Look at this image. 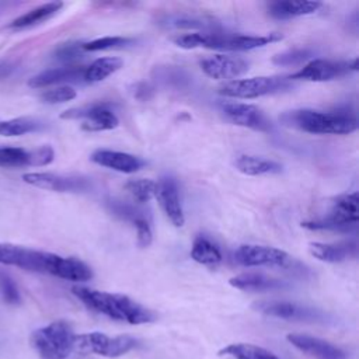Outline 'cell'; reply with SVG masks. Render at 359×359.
Masks as SVG:
<instances>
[{
  "label": "cell",
  "mask_w": 359,
  "mask_h": 359,
  "mask_svg": "<svg viewBox=\"0 0 359 359\" xmlns=\"http://www.w3.org/2000/svg\"><path fill=\"white\" fill-rule=\"evenodd\" d=\"M41 128V123L34 118H13L7 121H0V136L13 137V136H21L34 130H38Z\"/></svg>",
  "instance_id": "f1b7e54d"
},
{
  "label": "cell",
  "mask_w": 359,
  "mask_h": 359,
  "mask_svg": "<svg viewBox=\"0 0 359 359\" xmlns=\"http://www.w3.org/2000/svg\"><path fill=\"white\" fill-rule=\"evenodd\" d=\"M313 56L310 49H289L272 57V62L278 66H294L309 60Z\"/></svg>",
  "instance_id": "836d02e7"
},
{
  "label": "cell",
  "mask_w": 359,
  "mask_h": 359,
  "mask_svg": "<svg viewBox=\"0 0 359 359\" xmlns=\"http://www.w3.org/2000/svg\"><path fill=\"white\" fill-rule=\"evenodd\" d=\"M359 194H342L332 199L331 209L325 217L303 222L302 226L309 230H328V231H351L356 227L359 219Z\"/></svg>",
  "instance_id": "5b68a950"
},
{
  "label": "cell",
  "mask_w": 359,
  "mask_h": 359,
  "mask_svg": "<svg viewBox=\"0 0 359 359\" xmlns=\"http://www.w3.org/2000/svg\"><path fill=\"white\" fill-rule=\"evenodd\" d=\"M201 67L210 79L231 81L247 73L250 63L241 56L217 53L205 57L201 62Z\"/></svg>",
  "instance_id": "4fadbf2b"
},
{
  "label": "cell",
  "mask_w": 359,
  "mask_h": 359,
  "mask_svg": "<svg viewBox=\"0 0 359 359\" xmlns=\"http://www.w3.org/2000/svg\"><path fill=\"white\" fill-rule=\"evenodd\" d=\"M191 257L198 264L206 266H217L222 262V252L219 247L206 236H198L191 248Z\"/></svg>",
  "instance_id": "484cf974"
},
{
  "label": "cell",
  "mask_w": 359,
  "mask_h": 359,
  "mask_svg": "<svg viewBox=\"0 0 359 359\" xmlns=\"http://www.w3.org/2000/svg\"><path fill=\"white\" fill-rule=\"evenodd\" d=\"M22 181L32 187L55 192H81L88 188L87 178L66 177L53 172H27L22 175Z\"/></svg>",
  "instance_id": "9a60e30c"
},
{
  "label": "cell",
  "mask_w": 359,
  "mask_h": 359,
  "mask_svg": "<svg viewBox=\"0 0 359 359\" xmlns=\"http://www.w3.org/2000/svg\"><path fill=\"white\" fill-rule=\"evenodd\" d=\"M123 62L119 57L115 56H107V57H98L95 59L90 66L86 67L83 80L87 83H98L105 80L112 73L118 72L122 67Z\"/></svg>",
  "instance_id": "4316f807"
},
{
  "label": "cell",
  "mask_w": 359,
  "mask_h": 359,
  "mask_svg": "<svg viewBox=\"0 0 359 359\" xmlns=\"http://www.w3.org/2000/svg\"><path fill=\"white\" fill-rule=\"evenodd\" d=\"M62 119H81V129L87 132L111 130L119 125V119L109 108V104H91L70 108L60 115Z\"/></svg>",
  "instance_id": "9c48e42d"
},
{
  "label": "cell",
  "mask_w": 359,
  "mask_h": 359,
  "mask_svg": "<svg viewBox=\"0 0 359 359\" xmlns=\"http://www.w3.org/2000/svg\"><path fill=\"white\" fill-rule=\"evenodd\" d=\"M53 254L15 245L11 243H0V264L13 265L25 271L48 273Z\"/></svg>",
  "instance_id": "ba28073f"
},
{
  "label": "cell",
  "mask_w": 359,
  "mask_h": 359,
  "mask_svg": "<svg viewBox=\"0 0 359 359\" xmlns=\"http://www.w3.org/2000/svg\"><path fill=\"white\" fill-rule=\"evenodd\" d=\"M90 160L98 165L125 172V174H132L139 171L146 163L133 154L123 153V151H116V150H108V149H98L91 153Z\"/></svg>",
  "instance_id": "ac0fdd59"
},
{
  "label": "cell",
  "mask_w": 359,
  "mask_h": 359,
  "mask_svg": "<svg viewBox=\"0 0 359 359\" xmlns=\"http://www.w3.org/2000/svg\"><path fill=\"white\" fill-rule=\"evenodd\" d=\"M234 259L243 266H285L290 257L286 251L275 247L244 244L234 251Z\"/></svg>",
  "instance_id": "8fae6325"
},
{
  "label": "cell",
  "mask_w": 359,
  "mask_h": 359,
  "mask_svg": "<svg viewBox=\"0 0 359 359\" xmlns=\"http://www.w3.org/2000/svg\"><path fill=\"white\" fill-rule=\"evenodd\" d=\"M222 111L226 118L237 126L257 132H269L272 129L271 121L257 105L247 102H224L222 104Z\"/></svg>",
  "instance_id": "7c38bea8"
},
{
  "label": "cell",
  "mask_w": 359,
  "mask_h": 359,
  "mask_svg": "<svg viewBox=\"0 0 359 359\" xmlns=\"http://www.w3.org/2000/svg\"><path fill=\"white\" fill-rule=\"evenodd\" d=\"M0 167H31V150L13 146L0 147Z\"/></svg>",
  "instance_id": "f546056e"
},
{
  "label": "cell",
  "mask_w": 359,
  "mask_h": 359,
  "mask_svg": "<svg viewBox=\"0 0 359 359\" xmlns=\"http://www.w3.org/2000/svg\"><path fill=\"white\" fill-rule=\"evenodd\" d=\"M86 67L83 66H65L55 67L41 72L39 74L28 80V86L32 88H42L52 84H60L66 81H79L83 80Z\"/></svg>",
  "instance_id": "44dd1931"
},
{
  "label": "cell",
  "mask_w": 359,
  "mask_h": 359,
  "mask_svg": "<svg viewBox=\"0 0 359 359\" xmlns=\"http://www.w3.org/2000/svg\"><path fill=\"white\" fill-rule=\"evenodd\" d=\"M81 52H83V43H80V42H67V43L60 45L56 49L55 55H56L57 59L69 62V60H73L76 57H80Z\"/></svg>",
  "instance_id": "ab89813d"
},
{
  "label": "cell",
  "mask_w": 359,
  "mask_h": 359,
  "mask_svg": "<svg viewBox=\"0 0 359 359\" xmlns=\"http://www.w3.org/2000/svg\"><path fill=\"white\" fill-rule=\"evenodd\" d=\"M0 294L7 304H18L21 297L13 278L0 271Z\"/></svg>",
  "instance_id": "d590c367"
},
{
  "label": "cell",
  "mask_w": 359,
  "mask_h": 359,
  "mask_svg": "<svg viewBox=\"0 0 359 359\" xmlns=\"http://www.w3.org/2000/svg\"><path fill=\"white\" fill-rule=\"evenodd\" d=\"M156 188H157V184L153 180H149V178L129 180L125 184V189L139 203H146L151 198H154L156 196Z\"/></svg>",
  "instance_id": "4dcf8cb0"
},
{
  "label": "cell",
  "mask_w": 359,
  "mask_h": 359,
  "mask_svg": "<svg viewBox=\"0 0 359 359\" xmlns=\"http://www.w3.org/2000/svg\"><path fill=\"white\" fill-rule=\"evenodd\" d=\"M133 43V39L123 36H102L87 43H83V50L86 52H98V50H109V49H121Z\"/></svg>",
  "instance_id": "d6a6232c"
},
{
  "label": "cell",
  "mask_w": 359,
  "mask_h": 359,
  "mask_svg": "<svg viewBox=\"0 0 359 359\" xmlns=\"http://www.w3.org/2000/svg\"><path fill=\"white\" fill-rule=\"evenodd\" d=\"M62 7H63L62 1H50V3L41 4L35 8L24 13L22 15L17 17L15 20H13L10 27L15 28V29H24L28 27H34V25L41 24V22L49 20L50 17H53L57 11H60Z\"/></svg>",
  "instance_id": "d4e9b609"
},
{
  "label": "cell",
  "mask_w": 359,
  "mask_h": 359,
  "mask_svg": "<svg viewBox=\"0 0 359 359\" xmlns=\"http://www.w3.org/2000/svg\"><path fill=\"white\" fill-rule=\"evenodd\" d=\"M72 327L66 321H53L31 334V345L42 359H66L74 351Z\"/></svg>",
  "instance_id": "277c9868"
},
{
  "label": "cell",
  "mask_w": 359,
  "mask_h": 359,
  "mask_svg": "<svg viewBox=\"0 0 359 359\" xmlns=\"http://www.w3.org/2000/svg\"><path fill=\"white\" fill-rule=\"evenodd\" d=\"M279 39H282V35L276 32L268 34V35H244V34H227V32H217V31H201V32L178 35L172 41L177 46L182 49L208 48V49L243 52V50L262 48Z\"/></svg>",
  "instance_id": "3957f363"
},
{
  "label": "cell",
  "mask_w": 359,
  "mask_h": 359,
  "mask_svg": "<svg viewBox=\"0 0 359 359\" xmlns=\"http://www.w3.org/2000/svg\"><path fill=\"white\" fill-rule=\"evenodd\" d=\"M280 122L313 135H349L358 129L356 118L346 111L293 109L280 115Z\"/></svg>",
  "instance_id": "7a4b0ae2"
},
{
  "label": "cell",
  "mask_w": 359,
  "mask_h": 359,
  "mask_svg": "<svg viewBox=\"0 0 359 359\" xmlns=\"http://www.w3.org/2000/svg\"><path fill=\"white\" fill-rule=\"evenodd\" d=\"M135 227H136V234H137V244L139 247L144 248L149 247L153 241V233H151V227L149 224V222L146 220L144 216L136 219L133 222Z\"/></svg>",
  "instance_id": "f35d334b"
},
{
  "label": "cell",
  "mask_w": 359,
  "mask_h": 359,
  "mask_svg": "<svg viewBox=\"0 0 359 359\" xmlns=\"http://www.w3.org/2000/svg\"><path fill=\"white\" fill-rule=\"evenodd\" d=\"M219 355L231 359H279L271 351L254 344H231L220 349Z\"/></svg>",
  "instance_id": "83f0119b"
},
{
  "label": "cell",
  "mask_w": 359,
  "mask_h": 359,
  "mask_svg": "<svg viewBox=\"0 0 359 359\" xmlns=\"http://www.w3.org/2000/svg\"><path fill=\"white\" fill-rule=\"evenodd\" d=\"M77 95L76 90L70 86H60L50 90H46L41 94V100L46 104H62L74 100Z\"/></svg>",
  "instance_id": "e575fe53"
},
{
  "label": "cell",
  "mask_w": 359,
  "mask_h": 359,
  "mask_svg": "<svg viewBox=\"0 0 359 359\" xmlns=\"http://www.w3.org/2000/svg\"><path fill=\"white\" fill-rule=\"evenodd\" d=\"M310 254L323 262L338 264L349 259L356 255V247L351 243H338V244H325V243H310Z\"/></svg>",
  "instance_id": "603a6c76"
},
{
  "label": "cell",
  "mask_w": 359,
  "mask_h": 359,
  "mask_svg": "<svg viewBox=\"0 0 359 359\" xmlns=\"http://www.w3.org/2000/svg\"><path fill=\"white\" fill-rule=\"evenodd\" d=\"M73 294L88 309L105 314L107 317L129 324H146L154 320V313L130 297L119 293L102 292L84 286L72 287Z\"/></svg>",
  "instance_id": "6da1fadb"
},
{
  "label": "cell",
  "mask_w": 359,
  "mask_h": 359,
  "mask_svg": "<svg viewBox=\"0 0 359 359\" xmlns=\"http://www.w3.org/2000/svg\"><path fill=\"white\" fill-rule=\"evenodd\" d=\"M254 309L265 316L276 317L282 320L293 321H320L324 318V313L317 309L297 304L293 302H257Z\"/></svg>",
  "instance_id": "5bb4252c"
},
{
  "label": "cell",
  "mask_w": 359,
  "mask_h": 359,
  "mask_svg": "<svg viewBox=\"0 0 359 359\" xmlns=\"http://www.w3.org/2000/svg\"><path fill=\"white\" fill-rule=\"evenodd\" d=\"M109 205V209L114 215L125 219V220H130V222H135L136 219L142 217L143 215L132 205H128L125 202H119V201H109L108 202Z\"/></svg>",
  "instance_id": "8d00e7d4"
},
{
  "label": "cell",
  "mask_w": 359,
  "mask_h": 359,
  "mask_svg": "<svg viewBox=\"0 0 359 359\" xmlns=\"http://www.w3.org/2000/svg\"><path fill=\"white\" fill-rule=\"evenodd\" d=\"M165 27H172V28H202L208 29L213 27L212 21H206L203 17H196V15H187V14H172L168 15L163 22Z\"/></svg>",
  "instance_id": "1f68e13d"
},
{
  "label": "cell",
  "mask_w": 359,
  "mask_h": 359,
  "mask_svg": "<svg viewBox=\"0 0 359 359\" xmlns=\"http://www.w3.org/2000/svg\"><path fill=\"white\" fill-rule=\"evenodd\" d=\"M234 167L237 168V171H240L245 175H250V177L279 174L282 171L280 163H278L275 160L258 157V156H250V154L238 156L234 161Z\"/></svg>",
  "instance_id": "cb8c5ba5"
},
{
  "label": "cell",
  "mask_w": 359,
  "mask_h": 359,
  "mask_svg": "<svg viewBox=\"0 0 359 359\" xmlns=\"http://www.w3.org/2000/svg\"><path fill=\"white\" fill-rule=\"evenodd\" d=\"M358 69L356 59L346 60H330V59H313L302 69L287 76L289 80H306V81H330L339 79L349 72Z\"/></svg>",
  "instance_id": "30bf717a"
},
{
  "label": "cell",
  "mask_w": 359,
  "mask_h": 359,
  "mask_svg": "<svg viewBox=\"0 0 359 359\" xmlns=\"http://www.w3.org/2000/svg\"><path fill=\"white\" fill-rule=\"evenodd\" d=\"M49 273L73 282H87L93 278L91 268L81 259L74 257H60L56 254H53Z\"/></svg>",
  "instance_id": "d6986e66"
},
{
  "label": "cell",
  "mask_w": 359,
  "mask_h": 359,
  "mask_svg": "<svg viewBox=\"0 0 359 359\" xmlns=\"http://www.w3.org/2000/svg\"><path fill=\"white\" fill-rule=\"evenodd\" d=\"M156 184V198L165 216L175 227L184 226L185 216L178 194L177 181L172 177H161Z\"/></svg>",
  "instance_id": "2e32d148"
},
{
  "label": "cell",
  "mask_w": 359,
  "mask_h": 359,
  "mask_svg": "<svg viewBox=\"0 0 359 359\" xmlns=\"http://www.w3.org/2000/svg\"><path fill=\"white\" fill-rule=\"evenodd\" d=\"M287 341L297 348L300 352L306 353L314 359H348L345 351L338 348L337 345L313 337L307 334H289Z\"/></svg>",
  "instance_id": "e0dca14e"
},
{
  "label": "cell",
  "mask_w": 359,
  "mask_h": 359,
  "mask_svg": "<svg viewBox=\"0 0 359 359\" xmlns=\"http://www.w3.org/2000/svg\"><path fill=\"white\" fill-rule=\"evenodd\" d=\"M136 338L130 335L108 337L102 332H87L74 337V349L83 353H95L107 358L121 356L136 346Z\"/></svg>",
  "instance_id": "52a82bcc"
},
{
  "label": "cell",
  "mask_w": 359,
  "mask_h": 359,
  "mask_svg": "<svg viewBox=\"0 0 359 359\" xmlns=\"http://www.w3.org/2000/svg\"><path fill=\"white\" fill-rule=\"evenodd\" d=\"M290 87L289 77L285 76H259L250 79H236L223 84L219 93L230 98H258L275 94Z\"/></svg>",
  "instance_id": "8992f818"
},
{
  "label": "cell",
  "mask_w": 359,
  "mask_h": 359,
  "mask_svg": "<svg viewBox=\"0 0 359 359\" xmlns=\"http://www.w3.org/2000/svg\"><path fill=\"white\" fill-rule=\"evenodd\" d=\"M320 1H293V0H282L272 1L268 4V13L271 17L276 20H289L294 17L309 15L321 8Z\"/></svg>",
  "instance_id": "7402d4cb"
},
{
  "label": "cell",
  "mask_w": 359,
  "mask_h": 359,
  "mask_svg": "<svg viewBox=\"0 0 359 359\" xmlns=\"http://www.w3.org/2000/svg\"><path fill=\"white\" fill-rule=\"evenodd\" d=\"M55 151L50 146L31 149V167H43L53 161Z\"/></svg>",
  "instance_id": "74e56055"
},
{
  "label": "cell",
  "mask_w": 359,
  "mask_h": 359,
  "mask_svg": "<svg viewBox=\"0 0 359 359\" xmlns=\"http://www.w3.org/2000/svg\"><path fill=\"white\" fill-rule=\"evenodd\" d=\"M229 283L244 292H271L286 287V283L280 279L268 276L259 272H245L237 276H233Z\"/></svg>",
  "instance_id": "ffe728a7"
}]
</instances>
